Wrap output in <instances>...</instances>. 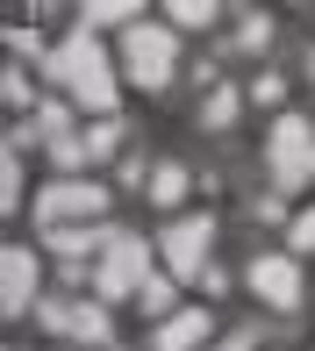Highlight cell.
<instances>
[{
  "label": "cell",
  "mask_w": 315,
  "mask_h": 351,
  "mask_svg": "<svg viewBox=\"0 0 315 351\" xmlns=\"http://www.w3.org/2000/svg\"><path fill=\"white\" fill-rule=\"evenodd\" d=\"M51 79L72 93L79 108H101V115L115 108V65H108V51L93 43V29H79V36H65L51 51Z\"/></svg>",
  "instance_id": "1"
},
{
  "label": "cell",
  "mask_w": 315,
  "mask_h": 351,
  "mask_svg": "<svg viewBox=\"0 0 315 351\" xmlns=\"http://www.w3.org/2000/svg\"><path fill=\"white\" fill-rule=\"evenodd\" d=\"M265 165H273L279 186H308L315 180V122L308 115H279L273 136H265Z\"/></svg>",
  "instance_id": "2"
},
{
  "label": "cell",
  "mask_w": 315,
  "mask_h": 351,
  "mask_svg": "<svg viewBox=\"0 0 315 351\" xmlns=\"http://www.w3.org/2000/svg\"><path fill=\"white\" fill-rule=\"evenodd\" d=\"M122 65H129L136 86H165L172 65H179V43H172V29H158V22H129V36H122Z\"/></svg>",
  "instance_id": "3"
},
{
  "label": "cell",
  "mask_w": 315,
  "mask_h": 351,
  "mask_svg": "<svg viewBox=\"0 0 315 351\" xmlns=\"http://www.w3.org/2000/svg\"><path fill=\"white\" fill-rule=\"evenodd\" d=\"M144 280H151V244H144V237H129V230H115V237L101 244V280H93V287H101L108 301H122V294H136Z\"/></svg>",
  "instance_id": "4"
},
{
  "label": "cell",
  "mask_w": 315,
  "mask_h": 351,
  "mask_svg": "<svg viewBox=\"0 0 315 351\" xmlns=\"http://www.w3.org/2000/svg\"><path fill=\"white\" fill-rule=\"evenodd\" d=\"M108 208V186L101 180H58L36 194V222H93Z\"/></svg>",
  "instance_id": "5"
},
{
  "label": "cell",
  "mask_w": 315,
  "mask_h": 351,
  "mask_svg": "<svg viewBox=\"0 0 315 351\" xmlns=\"http://www.w3.org/2000/svg\"><path fill=\"white\" fill-rule=\"evenodd\" d=\"M158 244H165L172 273H201V265H208V244H215V215H179Z\"/></svg>",
  "instance_id": "6"
},
{
  "label": "cell",
  "mask_w": 315,
  "mask_h": 351,
  "mask_svg": "<svg viewBox=\"0 0 315 351\" xmlns=\"http://www.w3.org/2000/svg\"><path fill=\"white\" fill-rule=\"evenodd\" d=\"M251 294H265L273 308H294V301H301V265L279 258V251H258V258H251Z\"/></svg>",
  "instance_id": "7"
},
{
  "label": "cell",
  "mask_w": 315,
  "mask_h": 351,
  "mask_svg": "<svg viewBox=\"0 0 315 351\" xmlns=\"http://www.w3.org/2000/svg\"><path fill=\"white\" fill-rule=\"evenodd\" d=\"M29 301H36V251H29V244H8V251H0V308L22 315Z\"/></svg>",
  "instance_id": "8"
},
{
  "label": "cell",
  "mask_w": 315,
  "mask_h": 351,
  "mask_svg": "<svg viewBox=\"0 0 315 351\" xmlns=\"http://www.w3.org/2000/svg\"><path fill=\"white\" fill-rule=\"evenodd\" d=\"M194 344H208V308H172L151 337V351H194Z\"/></svg>",
  "instance_id": "9"
},
{
  "label": "cell",
  "mask_w": 315,
  "mask_h": 351,
  "mask_svg": "<svg viewBox=\"0 0 315 351\" xmlns=\"http://www.w3.org/2000/svg\"><path fill=\"white\" fill-rule=\"evenodd\" d=\"M115 230H93V222H51V244L65 251V258H86L93 244H108Z\"/></svg>",
  "instance_id": "10"
},
{
  "label": "cell",
  "mask_w": 315,
  "mask_h": 351,
  "mask_svg": "<svg viewBox=\"0 0 315 351\" xmlns=\"http://www.w3.org/2000/svg\"><path fill=\"white\" fill-rule=\"evenodd\" d=\"M79 8H86V29H129L136 22V8H144V0H79Z\"/></svg>",
  "instance_id": "11"
},
{
  "label": "cell",
  "mask_w": 315,
  "mask_h": 351,
  "mask_svg": "<svg viewBox=\"0 0 315 351\" xmlns=\"http://www.w3.org/2000/svg\"><path fill=\"white\" fill-rule=\"evenodd\" d=\"M165 8H172V22H179V29H208L215 14H223V0H165Z\"/></svg>",
  "instance_id": "12"
},
{
  "label": "cell",
  "mask_w": 315,
  "mask_h": 351,
  "mask_svg": "<svg viewBox=\"0 0 315 351\" xmlns=\"http://www.w3.org/2000/svg\"><path fill=\"white\" fill-rule=\"evenodd\" d=\"M144 186H151V201H158V208H172V201L186 194V172H179V165H158Z\"/></svg>",
  "instance_id": "13"
},
{
  "label": "cell",
  "mask_w": 315,
  "mask_h": 351,
  "mask_svg": "<svg viewBox=\"0 0 315 351\" xmlns=\"http://www.w3.org/2000/svg\"><path fill=\"white\" fill-rule=\"evenodd\" d=\"M72 330H79L86 344H108V308H101V301H86V308H72Z\"/></svg>",
  "instance_id": "14"
},
{
  "label": "cell",
  "mask_w": 315,
  "mask_h": 351,
  "mask_svg": "<svg viewBox=\"0 0 315 351\" xmlns=\"http://www.w3.org/2000/svg\"><path fill=\"white\" fill-rule=\"evenodd\" d=\"M172 294H179V287H172V280H144V287H136V301H144V315H172Z\"/></svg>",
  "instance_id": "15"
},
{
  "label": "cell",
  "mask_w": 315,
  "mask_h": 351,
  "mask_svg": "<svg viewBox=\"0 0 315 351\" xmlns=\"http://www.w3.org/2000/svg\"><path fill=\"white\" fill-rule=\"evenodd\" d=\"M201 122H208V130H229V122H236V93H229V86H215V93H208V108H201Z\"/></svg>",
  "instance_id": "16"
},
{
  "label": "cell",
  "mask_w": 315,
  "mask_h": 351,
  "mask_svg": "<svg viewBox=\"0 0 315 351\" xmlns=\"http://www.w3.org/2000/svg\"><path fill=\"white\" fill-rule=\"evenodd\" d=\"M0 201L22 208V158H14V143H8V186H0Z\"/></svg>",
  "instance_id": "17"
},
{
  "label": "cell",
  "mask_w": 315,
  "mask_h": 351,
  "mask_svg": "<svg viewBox=\"0 0 315 351\" xmlns=\"http://www.w3.org/2000/svg\"><path fill=\"white\" fill-rule=\"evenodd\" d=\"M108 151H115V122H93L86 130V158H108Z\"/></svg>",
  "instance_id": "18"
},
{
  "label": "cell",
  "mask_w": 315,
  "mask_h": 351,
  "mask_svg": "<svg viewBox=\"0 0 315 351\" xmlns=\"http://www.w3.org/2000/svg\"><path fill=\"white\" fill-rule=\"evenodd\" d=\"M294 251H315V208L294 215Z\"/></svg>",
  "instance_id": "19"
},
{
  "label": "cell",
  "mask_w": 315,
  "mask_h": 351,
  "mask_svg": "<svg viewBox=\"0 0 315 351\" xmlns=\"http://www.w3.org/2000/svg\"><path fill=\"white\" fill-rule=\"evenodd\" d=\"M308 79H315V58H308Z\"/></svg>",
  "instance_id": "20"
}]
</instances>
